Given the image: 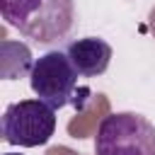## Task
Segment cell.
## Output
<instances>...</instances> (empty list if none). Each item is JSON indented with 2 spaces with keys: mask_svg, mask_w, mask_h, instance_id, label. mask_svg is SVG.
I'll return each mask as SVG.
<instances>
[{
  "mask_svg": "<svg viewBox=\"0 0 155 155\" xmlns=\"http://www.w3.org/2000/svg\"><path fill=\"white\" fill-rule=\"evenodd\" d=\"M5 24L39 44L63 39L75 19V0H0Z\"/></svg>",
  "mask_w": 155,
  "mask_h": 155,
  "instance_id": "cell-1",
  "label": "cell"
},
{
  "mask_svg": "<svg viewBox=\"0 0 155 155\" xmlns=\"http://www.w3.org/2000/svg\"><path fill=\"white\" fill-rule=\"evenodd\" d=\"M97 155H155V126L136 111H116L99 121Z\"/></svg>",
  "mask_w": 155,
  "mask_h": 155,
  "instance_id": "cell-2",
  "label": "cell"
},
{
  "mask_svg": "<svg viewBox=\"0 0 155 155\" xmlns=\"http://www.w3.org/2000/svg\"><path fill=\"white\" fill-rule=\"evenodd\" d=\"M65 53L82 78H97L111 63V46L97 36H85V39L70 41L65 46Z\"/></svg>",
  "mask_w": 155,
  "mask_h": 155,
  "instance_id": "cell-5",
  "label": "cell"
},
{
  "mask_svg": "<svg viewBox=\"0 0 155 155\" xmlns=\"http://www.w3.org/2000/svg\"><path fill=\"white\" fill-rule=\"evenodd\" d=\"M2 155H17V153H2Z\"/></svg>",
  "mask_w": 155,
  "mask_h": 155,
  "instance_id": "cell-6",
  "label": "cell"
},
{
  "mask_svg": "<svg viewBox=\"0 0 155 155\" xmlns=\"http://www.w3.org/2000/svg\"><path fill=\"white\" fill-rule=\"evenodd\" d=\"M56 131V109L46 102L22 99L5 109L2 114V138L10 145L36 148L48 143Z\"/></svg>",
  "mask_w": 155,
  "mask_h": 155,
  "instance_id": "cell-4",
  "label": "cell"
},
{
  "mask_svg": "<svg viewBox=\"0 0 155 155\" xmlns=\"http://www.w3.org/2000/svg\"><path fill=\"white\" fill-rule=\"evenodd\" d=\"M78 78H82V75L75 70L68 53L58 51V48L39 56L29 68L31 92L53 109H61V107H68V104L80 107Z\"/></svg>",
  "mask_w": 155,
  "mask_h": 155,
  "instance_id": "cell-3",
  "label": "cell"
}]
</instances>
